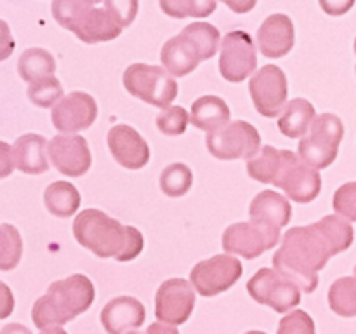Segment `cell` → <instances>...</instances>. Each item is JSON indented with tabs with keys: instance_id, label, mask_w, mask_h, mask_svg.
Wrapping results in <instances>:
<instances>
[{
	"instance_id": "cb8c5ba5",
	"label": "cell",
	"mask_w": 356,
	"mask_h": 334,
	"mask_svg": "<svg viewBox=\"0 0 356 334\" xmlns=\"http://www.w3.org/2000/svg\"><path fill=\"white\" fill-rule=\"evenodd\" d=\"M229 117L228 104L218 96H202L191 104L190 120L200 131H216L229 122Z\"/></svg>"
},
{
	"instance_id": "5bb4252c",
	"label": "cell",
	"mask_w": 356,
	"mask_h": 334,
	"mask_svg": "<svg viewBox=\"0 0 356 334\" xmlns=\"http://www.w3.org/2000/svg\"><path fill=\"white\" fill-rule=\"evenodd\" d=\"M254 106L263 117L273 118L282 113L289 96L287 77L282 68L266 65L254 73L249 84Z\"/></svg>"
},
{
	"instance_id": "836d02e7",
	"label": "cell",
	"mask_w": 356,
	"mask_h": 334,
	"mask_svg": "<svg viewBox=\"0 0 356 334\" xmlns=\"http://www.w3.org/2000/svg\"><path fill=\"white\" fill-rule=\"evenodd\" d=\"M104 10L115 19V23L122 28H127L138 14V0H103Z\"/></svg>"
},
{
	"instance_id": "8d00e7d4",
	"label": "cell",
	"mask_w": 356,
	"mask_h": 334,
	"mask_svg": "<svg viewBox=\"0 0 356 334\" xmlns=\"http://www.w3.org/2000/svg\"><path fill=\"white\" fill-rule=\"evenodd\" d=\"M14 38L10 35V28L6 21L0 19V61L9 58L14 52Z\"/></svg>"
},
{
	"instance_id": "484cf974",
	"label": "cell",
	"mask_w": 356,
	"mask_h": 334,
	"mask_svg": "<svg viewBox=\"0 0 356 334\" xmlns=\"http://www.w3.org/2000/svg\"><path fill=\"white\" fill-rule=\"evenodd\" d=\"M56 70V61L52 54L45 49L31 47L21 54L17 61V72L24 82H33V80L42 79V77L52 75Z\"/></svg>"
},
{
	"instance_id": "7a4b0ae2",
	"label": "cell",
	"mask_w": 356,
	"mask_h": 334,
	"mask_svg": "<svg viewBox=\"0 0 356 334\" xmlns=\"http://www.w3.org/2000/svg\"><path fill=\"white\" fill-rule=\"evenodd\" d=\"M73 235L82 247L99 257L132 261L141 254L145 240L134 226L122 225L99 209H86L73 221Z\"/></svg>"
},
{
	"instance_id": "9a60e30c",
	"label": "cell",
	"mask_w": 356,
	"mask_h": 334,
	"mask_svg": "<svg viewBox=\"0 0 356 334\" xmlns=\"http://www.w3.org/2000/svg\"><path fill=\"white\" fill-rule=\"evenodd\" d=\"M195 306V291L184 278H169L156 291V320L170 326H181L190 319Z\"/></svg>"
},
{
	"instance_id": "3957f363",
	"label": "cell",
	"mask_w": 356,
	"mask_h": 334,
	"mask_svg": "<svg viewBox=\"0 0 356 334\" xmlns=\"http://www.w3.org/2000/svg\"><path fill=\"white\" fill-rule=\"evenodd\" d=\"M96 291L90 278L75 273L49 285L47 294L38 298L31 310L33 324L44 333H63V326L92 306Z\"/></svg>"
},
{
	"instance_id": "52a82bcc",
	"label": "cell",
	"mask_w": 356,
	"mask_h": 334,
	"mask_svg": "<svg viewBox=\"0 0 356 334\" xmlns=\"http://www.w3.org/2000/svg\"><path fill=\"white\" fill-rule=\"evenodd\" d=\"M309 134L299 141V157L315 169H325L336 160L344 136V125L334 113H322L313 118Z\"/></svg>"
},
{
	"instance_id": "603a6c76",
	"label": "cell",
	"mask_w": 356,
	"mask_h": 334,
	"mask_svg": "<svg viewBox=\"0 0 356 334\" xmlns=\"http://www.w3.org/2000/svg\"><path fill=\"white\" fill-rule=\"evenodd\" d=\"M315 117V106L308 100L298 97V100L285 103L280 118H278V129H280L282 134L291 139L302 138L308 132Z\"/></svg>"
},
{
	"instance_id": "9c48e42d",
	"label": "cell",
	"mask_w": 356,
	"mask_h": 334,
	"mask_svg": "<svg viewBox=\"0 0 356 334\" xmlns=\"http://www.w3.org/2000/svg\"><path fill=\"white\" fill-rule=\"evenodd\" d=\"M247 292L261 305L270 306L278 313H285L299 306L302 291L291 277L277 268H261L247 282Z\"/></svg>"
},
{
	"instance_id": "ba28073f",
	"label": "cell",
	"mask_w": 356,
	"mask_h": 334,
	"mask_svg": "<svg viewBox=\"0 0 356 334\" xmlns=\"http://www.w3.org/2000/svg\"><path fill=\"white\" fill-rule=\"evenodd\" d=\"M124 86L132 96L159 108L169 106L179 93L177 82L165 68L145 63H134L125 70Z\"/></svg>"
},
{
	"instance_id": "6da1fadb",
	"label": "cell",
	"mask_w": 356,
	"mask_h": 334,
	"mask_svg": "<svg viewBox=\"0 0 356 334\" xmlns=\"http://www.w3.org/2000/svg\"><path fill=\"white\" fill-rule=\"evenodd\" d=\"M351 223L330 214L308 226H294L284 235L280 249L273 254L278 271L291 277L302 292H313L318 285V271L329 260L353 244Z\"/></svg>"
},
{
	"instance_id": "7c38bea8",
	"label": "cell",
	"mask_w": 356,
	"mask_h": 334,
	"mask_svg": "<svg viewBox=\"0 0 356 334\" xmlns=\"http://www.w3.org/2000/svg\"><path fill=\"white\" fill-rule=\"evenodd\" d=\"M242 263L233 254H218L195 264L190 275L191 285L198 294L212 298L233 287L242 277Z\"/></svg>"
},
{
	"instance_id": "5b68a950",
	"label": "cell",
	"mask_w": 356,
	"mask_h": 334,
	"mask_svg": "<svg viewBox=\"0 0 356 334\" xmlns=\"http://www.w3.org/2000/svg\"><path fill=\"white\" fill-rule=\"evenodd\" d=\"M52 16L86 44L113 40L124 30L106 10L96 9L83 0H54Z\"/></svg>"
},
{
	"instance_id": "60d3db41",
	"label": "cell",
	"mask_w": 356,
	"mask_h": 334,
	"mask_svg": "<svg viewBox=\"0 0 356 334\" xmlns=\"http://www.w3.org/2000/svg\"><path fill=\"white\" fill-rule=\"evenodd\" d=\"M153 331H169V333H176V329H174V327H169V329H167L165 326H153V327H149L148 329V333H153Z\"/></svg>"
},
{
	"instance_id": "30bf717a",
	"label": "cell",
	"mask_w": 356,
	"mask_h": 334,
	"mask_svg": "<svg viewBox=\"0 0 356 334\" xmlns=\"http://www.w3.org/2000/svg\"><path fill=\"white\" fill-rule=\"evenodd\" d=\"M207 148L212 157L221 160L252 159L261 148V136L245 120L226 122L222 127L207 134Z\"/></svg>"
},
{
	"instance_id": "d6a6232c",
	"label": "cell",
	"mask_w": 356,
	"mask_h": 334,
	"mask_svg": "<svg viewBox=\"0 0 356 334\" xmlns=\"http://www.w3.org/2000/svg\"><path fill=\"white\" fill-rule=\"evenodd\" d=\"M334 211L350 221H356V181L337 188L334 193Z\"/></svg>"
},
{
	"instance_id": "f35d334b",
	"label": "cell",
	"mask_w": 356,
	"mask_h": 334,
	"mask_svg": "<svg viewBox=\"0 0 356 334\" xmlns=\"http://www.w3.org/2000/svg\"><path fill=\"white\" fill-rule=\"evenodd\" d=\"M14 310V296L10 292L9 285L0 282V320L10 317Z\"/></svg>"
},
{
	"instance_id": "f546056e",
	"label": "cell",
	"mask_w": 356,
	"mask_h": 334,
	"mask_svg": "<svg viewBox=\"0 0 356 334\" xmlns=\"http://www.w3.org/2000/svg\"><path fill=\"white\" fill-rule=\"evenodd\" d=\"M216 0H160L163 14L176 19L183 17H207L216 10Z\"/></svg>"
},
{
	"instance_id": "d590c367",
	"label": "cell",
	"mask_w": 356,
	"mask_h": 334,
	"mask_svg": "<svg viewBox=\"0 0 356 334\" xmlns=\"http://www.w3.org/2000/svg\"><path fill=\"white\" fill-rule=\"evenodd\" d=\"M318 2L323 13L329 16H343L355 6V0H318Z\"/></svg>"
},
{
	"instance_id": "8992f818",
	"label": "cell",
	"mask_w": 356,
	"mask_h": 334,
	"mask_svg": "<svg viewBox=\"0 0 356 334\" xmlns=\"http://www.w3.org/2000/svg\"><path fill=\"white\" fill-rule=\"evenodd\" d=\"M271 183L282 188L291 200L298 204H309L322 190V176L318 169L306 164L291 150H278Z\"/></svg>"
},
{
	"instance_id": "ac0fdd59",
	"label": "cell",
	"mask_w": 356,
	"mask_h": 334,
	"mask_svg": "<svg viewBox=\"0 0 356 334\" xmlns=\"http://www.w3.org/2000/svg\"><path fill=\"white\" fill-rule=\"evenodd\" d=\"M108 148L125 169H141L149 162V146L131 125H113L108 132Z\"/></svg>"
},
{
	"instance_id": "ab89813d",
	"label": "cell",
	"mask_w": 356,
	"mask_h": 334,
	"mask_svg": "<svg viewBox=\"0 0 356 334\" xmlns=\"http://www.w3.org/2000/svg\"><path fill=\"white\" fill-rule=\"evenodd\" d=\"M219 2L226 3L235 14H245L256 7L257 0H219Z\"/></svg>"
},
{
	"instance_id": "ee69618b",
	"label": "cell",
	"mask_w": 356,
	"mask_h": 334,
	"mask_svg": "<svg viewBox=\"0 0 356 334\" xmlns=\"http://www.w3.org/2000/svg\"><path fill=\"white\" fill-rule=\"evenodd\" d=\"M355 277H356V267H355Z\"/></svg>"
},
{
	"instance_id": "74e56055",
	"label": "cell",
	"mask_w": 356,
	"mask_h": 334,
	"mask_svg": "<svg viewBox=\"0 0 356 334\" xmlns=\"http://www.w3.org/2000/svg\"><path fill=\"white\" fill-rule=\"evenodd\" d=\"M14 167L13 160V148L6 141H0V180L13 174Z\"/></svg>"
},
{
	"instance_id": "e0dca14e",
	"label": "cell",
	"mask_w": 356,
	"mask_h": 334,
	"mask_svg": "<svg viewBox=\"0 0 356 334\" xmlns=\"http://www.w3.org/2000/svg\"><path fill=\"white\" fill-rule=\"evenodd\" d=\"M97 117V104L87 93H70L52 106L51 120L59 132L86 131Z\"/></svg>"
},
{
	"instance_id": "1f68e13d",
	"label": "cell",
	"mask_w": 356,
	"mask_h": 334,
	"mask_svg": "<svg viewBox=\"0 0 356 334\" xmlns=\"http://www.w3.org/2000/svg\"><path fill=\"white\" fill-rule=\"evenodd\" d=\"M190 115L183 106H165L156 117V127L162 134L179 136L186 131Z\"/></svg>"
},
{
	"instance_id": "7bdbcfd3",
	"label": "cell",
	"mask_w": 356,
	"mask_h": 334,
	"mask_svg": "<svg viewBox=\"0 0 356 334\" xmlns=\"http://www.w3.org/2000/svg\"><path fill=\"white\" fill-rule=\"evenodd\" d=\"M355 54H356V38H355Z\"/></svg>"
},
{
	"instance_id": "b9f144b4",
	"label": "cell",
	"mask_w": 356,
	"mask_h": 334,
	"mask_svg": "<svg viewBox=\"0 0 356 334\" xmlns=\"http://www.w3.org/2000/svg\"><path fill=\"white\" fill-rule=\"evenodd\" d=\"M83 2H86V3H89V6H96V3L103 2V0H83Z\"/></svg>"
},
{
	"instance_id": "ffe728a7",
	"label": "cell",
	"mask_w": 356,
	"mask_h": 334,
	"mask_svg": "<svg viewBox=\"0 0 356 334\" xmlns=\"http://www.w3.org/2000/svg\"><path fill=\"white\" fill-rule=\"evenodd\" d=\"M145 319L146 312L143 303L131 296L111 299L101 312V322L110 334H124L131 329H139Z\"/></svg>"
},
{
	"instance_id": "7402d4cb",
	"label": "cell",
	"mask_w": 356,
	"mask_h": 334,
	"mask_svg": "<svg viewBox=\"0 0 356 334\" xmlns=\"http://www.w3.org/2000/svg\"><path fill=\"white\" fill-rule=\"evenodd\" d=\"M249 212L252 221L270 223L278 228L289 225L292 218V207L289 198L285 195L277 193L275 190H264L256 195Z\"/></svg>"
},
{
	"instance_id": "277c9868",
	"label": "cell",
	"mask_w": 356,
	"mask_h": 334,
	"mask_svg": "<svg viewBox=\"0 0 356 334\" xmlns=\"http://www.w3.org/2000/svg\"><path fill=\"white\" fill-rule=\"evenodd\" d=\"M219 30L211 23H191L177 37L163 44L160 59L172 77H184L197 70L198 63L211 59L219 49Z\"/></svg>"
},
{
	"instance_id": "4316f807",
	"label": "cell",
	"mask_w": 356,
	"mask_h": 334,
	"mask_svg": "<svg viewBox=\"0 0 356 334\" xmlns=\"http://www.w3.org/2000/svg\"><path fill=\"white\" fill-rule=\"evenodd\" d=\"M329 306L341 317H356V277L337 278L330 285Z\"/></svg>"
},
{
	"instance_id": "d4e9b609",
	"label": "cell",
	"mask_w": 356,
	"mask_h": 334,
	"mask_svg": "<svg viewBox=\"0 0 356 334\" xmlns=\"http://www.w3.org/2000/svg\"><path fill=\"white\" fill-rule=\"evenodd\" d=\"M44 202L51 214L58 218H70L79 211L82 197L79 190L68 181H54L45 190Z\"/></svg>"
},
{
	"instance_id": "e575fe53",
	"label": "cell",
	"mask_w": 356,
	"mask_h": 334,
	"mask_svg": "<svg viewBox=\"0 0 356 334\" xmlns=\"http://www.w3.org/2000/svg\"><path fill=\"white\" fill-rule=\"evenodd\" d=\"M289 333H298V334H313L315 333V324L313 319L302 310H294L289 313L285 319H282L280 326H278V334H289Z\"/></svg>"
},
{
	"instance_id": "d6986e66",
	"label": "cell",
	"mask_w": 356,
	"mask_h": 334,
	"mask_svg": "<svg viewBox=\"0 0 356 334\" xmlns=\"http://www.w3.org/2000/svg\"><path fill=\"white\" fill-rule=\"evenodd\" d=\"M257 47L266 58H284L294 47V23L285 14H271L257 30Z\"/></svg>"
},
{
	"instance_id": "44dd1931",
	"label": "cell",
	"mask_w": 356,
	"mask_h": 334,
	"mask_svg": "<svg viewBox=\"0 0 356 334\" xmlns=\"http://www.w3.org/2000/svg\"><path fill=\"white\" fill-rule=\"evenodd\" d=\"M47 139L40 134H24L13 146L14 167L24 174H44L49 170Z\"/></svg>"
},
{
	"instance_id": "f1b7e54d",
	"label": "cell",
	"mask_w": 356,
	"mask_h": 334,
	"mask_svg": "<svg viewBox=\"0 0 356 334\" xmlns=\"http://www.w3.org/2000/svg\"><path fill=\"white\" fill-rule=\"evenodd\" d=\"M193 183L191 169L184 164H170L160 174V190L169 197H183Z\"/></svg>"
},
{
	"instance_id": "4dcf8cb0",
	"label": "cell",
	"mask_w": 356,
	"mask_h": 334,
	"mask_svg": "<svg viewBox=\"0 0 356 334\" xmlns=\"http://www.w3.org/2000/svg\"><path fill=\"white\" fill-rule=\"evenodd\" d=\"M28 97L33 104L40 108H51L63 97V86L58 79L52 75L42 77V79L30 82L28 87Z\"/></svg>"
},
{
	"instance_id": "2e32d148",
	"label": "cell",
	"mask_w": 356,
	"mask_h": 334,
	"mask_svg": "<svg viewBox=\"0 0 356 334\" xmlns=\"http://www.w3.org/2000/svg\"><path fill=\"white\" fill-rule=\"evenodd\" d=\"M47 155L52 166L70 177L83 176L92 164L87 139L68 132L54 136L47 143Z\"/></svg>"
},
{
	"instance_id": "8fae6325",
	"label": "cell",
	"mask_w": 356,
	"mask_h": 334,
	"mask_svg": "<svg viewBox=\"0 0 356 334\" xmlns=\"http://www.w3.org/2000/svg\"><path fill=\"white\" fill-rule=\"evenodd\" d=\"M280 228L270 223L252 221L235 223L222 233V249L238 254L245 260H254L280 242Z\"/></svg>"
},
{
	"instance_id": "4fadbf2b",
	"label": "cell",
	"mask_w": 356,
	"mask_h": 334,
	"mask_svg": "<svg viewBox=\"0 0 356 334\" xmlns=\"http://www.w3.org/2000/svg\"><path fill=\"white\" fill-rule=\"evenodd\" d=\"M257 68L256 45L252 37L242 30L229 31L221 42L219 72L228 82H243Z\"/></svg>"
},
{
	"instance_id": "83f0119b",
	"label": "cell",
	"mask_w": 356,
	"mask_h": 334,
	"mask_svg": "<svg viewBox=\"0 0 356 334\" xmlns=\"http://www.w3.org/2000/svg\"><path fill=\"white\" fill-rule=\"evenodd\" d=\"M23 256V240L13 225H0V270L9 271L19 264Z\"/></svg>"
}]
</instances>
